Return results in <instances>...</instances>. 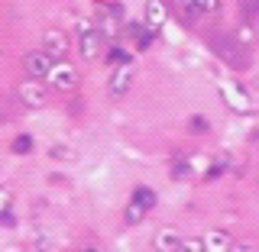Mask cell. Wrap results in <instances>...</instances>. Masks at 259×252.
Wrapping results in <instances>:
<instances>
[{
  "label": "cell",
  "instance_id": "cell-23",
  "mask_svg": "<svg viewBox=\"0 0 259 252\" xmlns=\"http://www.w3.org/2000/svg\"><path fill=\"white\" fill-rule=\"evenodd\" d=\"M191 129H194V133H204V129H207V123H204L201 117H194V120H191Z\"/></svg>",
  "mask_w": 259,
  "mask_h": 252
},
{
  "label": "cell",
  "instance_id": "cell-11",
  "mask_svg": "<svg viewBox=\"0 0 259 252\" xmlns=\"http://www.w3.org/2000/svg\"><path fill=\"white\" fill-rule=\"evenodd\" d=\"M117 16H120L117 10H101V13H97V29H101L104 39H117V32H120Z\"/></svg>",
  "mask_w": 259,
  "mask_h": 252
},
{
  "label": "cell",
  "instance_id": "cell-1",
  "mask_svg": "<svg viewBox=\"0 0 259 252\" xmlns=\"http://www.w3.org/2000/svg\"><path fill=\"white\" fill-rule=\"evenodd\" d=\"M214 52L221 55V59L230 65V68H237V71H243L249 65V55H246V48H243V42L240 39H233V36H214Z\"/></svg>",
  "mask_w": 259,
  "mask_h": 252
},
{
  "label": "cell",
  "instance_id": "cell-15",
  "mask_svg": "<svg viewBox=\"0 0 259 252\" xmlns=\"http://www.w3.org/2000/svg\"><path fill=\"white\" fill-rule=\"evenodd\" d=\"M49 159H55V162H75V159H78V152L71 149V145L59 142V145H52V149H49Z\"/></svg>",
  "mask_w": 259,
  "mask_h": 252
},
{
  "label": "cell",
  "instance_id": "cell-13",
  "mask_svg": "<svg viewBox=\"0 0 259 252\" xmlns=\"http://www.w3.org/2000/svg\"><path fill=\"white\" fill-rule=\"evenodd\" d=\"M126 32H133V36H136V45H140V48H149L152 45V32H156V29H149L146 23H130Z\"/></svg>",
  "mask_w": 259,
  "mask_h": 252
},
{
  "label": "cell",
  "instance_id": "cell-22",
  "mask_svg": "<svg viewBox=\"0 0 259 252\" xmlns=\"http://www.w3.org/2000/svg\"><path fill=\"white\" fill-rule=\"evenodd\" d=\"M172 175H175V178H188V175H191V165H188V162H185V159H182V162H175Z\"/></svg>",
  "mask_w": 259,
  "mask_h": 252
},
{
  "label": "cell",
  "instance_id": "cell-4",
  "mask_svg": "<svg viewBox=\"0 0 259 252\" xmlns=\"http://www.w3.org/2000/svg\"><path fill=\"white\" fill-rule=\"evenodd\" d=\"M221 94H224V100H227V107H230L233 113H253V97H249L246 91H243L240 84H221Z\"/></svg>",
  "mask_w": 259,
  "mask_h": 252
},
{
  "label": "cell",
  "instance_id": "cell-7",
  "mask_svg": "<svg viewBox=\"0 0 259 252\" xmlns=\"http://www.w3.org/2000/svg\"><path fill=\"white\" fill-rule=\"evenodd\" d=\"M42 48H46L49 55H52L55 62H59V59H65V55H68V48H71V39L65 36L62 29H49L46 36H42Z\"/></svg>",
  "mask_w": 259,
  "mask_h": 252
},
{
  "label": "cell",
  "instance_id": "cell-12",
  "mask_svg": "<svg viewBox=\"0 0 259 252\" xmlns=\"http://www.w3.org/2000/svg\"><path fill=\"white\" fill-rule=\"evenodd\" d=\"M156 249H162V252H182L185 249V239L178 236L175 230H159L156 233Z\"/></svg>",
  "mask_w": 259,
  "mask_h": 252
},
{
  "label": "cell",
  "instance_id": "cell-25",
  "mask_svg": "<svg viewBox=\"0 0 259 252\" xmlns=\"http://www.w3.org/2000/svg\"><path fill=\"white\" fill-rule=\"evenodd\" d=\"M175 4L182 7V10H191V7H194V0H175Z\"/></svg>",
  "mask_w": 259,
  "mask_h": 252
},
{
  "label": "cell",
  "instance_id": "cell-19",
  "mask_svg": "<svg viewBox=\"0 0 259 252\" xmlns=\"http://www.w3.org/2000/svg\"><path fill=\"white\" fill-rule=\"evenodd\" d=\"M10 207H13V194L7 191V188H0V217H4Z\"/></svg>",
  "mask_w": 259,
  "mask_h": 252
},
{
  "label": "cell",
  "instance_id": "cell-9",
  "mask_svg": "<svg viewBox=\"0 0 259 252\" xmlns=\"http://www.w3.org/2000/svg\"><path fill=\"white\" fill-rule=\"evenodd\" d=\"M201 242H204V252H230L233 249V239L224 230H207L201 236Z\"/></svg>",
  "mask_w": 259,
  "mask_h": 252
},
{
  "label": "cell",
  "instance_id": "cell-5",
  "mask_svg": "<svg viewBox=\"0 0 259 252\" xmlns=\"http://www.w3.org/2000/svg\"><path fill=\"white\" fill-rule=\"evenodd\" d=\"M20 100L26 104V107H46L49 100V87L39 84V78H29L20 84Z\"/></svg>",
  "mask_w": 259,
  "mask_h": 252
},
{
  "label": "cell",
  "instance_id": "cell-14",
  "mask_svg": "<svg viewBox=\"0 0 259 252\" xmlns=\"http://www.w3.org/2000/svg\"><path fill=\"white\" fill-rule=\"evenodd\" d=\"M133 200H136V204H140V207H146V210H152V207H156V191H152V188H146V184H140V188H136L133 191Z\"/></svg>",
  "mask_w": 259,
  "mask_h": 252
},
{
  "label": "cell",
  "instance_id": "cell-2",
  "mask_svg": "<svg viewBox=\"0 0 259 252\" xmlns=\"http://www.w3.org/2000/svg\"><path fill=\"white\" fill-rule=\"evenodd\" d=\"M78 52H81V59L84 62H94V59H101L104 55V36H101V29H94L88 20H78Z\"/></svg>",
  "mask_w": 259,
  "mask_h": 252
},
{
  "label": "cell",
  "instance_id": "cell-8",
  "mask_svg": "<svg viewBox=\"0 0 259 252\" xmlns=\"http://www.w3.org/2000/svg\"><path fill=\"white\" fill-rule=\"evenodd\" d=\"M143 20H146V26H149V29L165 26V20H168V7H165V0H146Z\"/></svg>",
  "mask_w": 259,
  "mask_h": 252
},
{
  "label": "cell",
  "instance_id": "cell-24",
  "mask_svg": "<svg viewBox=\"0 0 259 252\" xmlns=\"http://www.w3.org/2000/svg\"><path fill=\"white\" fill-rule=\"evenodd\" d=\"M0 223H4V226H13L16 220H13V214H10V210H7V214L4 217H0Z\"/></svg>",
  "mask_w": 259,
  "mask_h": 252
},
{
  "label": "cell",
  "instance_id": "cell-21",
  "mask_svg": "<svg viewBox=\"0 0 259 252\" xmlns=\"http://www.w3.org/2000/svg\"><path fill=\"white\" fill-rule=\"evenodd\" d=\"M130 55L123 52V48H110V65H126Z\"/></svg>",
  "mask_w": 259,
  "mask_h": 252
},
{
  "label": "cell",
  "instance_id": "cell-20",
  "mask_svg": "<svg viewBox=\"0 0 259 252\" xmlns=\"http://www.w3.org/2000/svg\"><path fill=\"white\" fill-rule=\"evenodd\" d=\"M221 4H224V0H194V7H198V10H221Z\"/></svg>",
  "mask_w": 259,
  "mask_h": 252
},
{
  "label": "cell",
  "instance_id": "cell-18",
  "mask_svg": "<svg viewBox=\"0 0 259 252\" xmlns=\"http://www.w3.org/2000/svg\"><path fill=\"white\" fill-rule=\"evenodd\" d=\"M227 168H230V156H217V159H214V165H210V172H207V178H217V175H224Z\"/></svg>",
  "mask_w": 259,
  "mask_h": 252
},
{
  "label": "cell",
  "instance_id": "cell-3",
  "mask_svg": "<svg viewBox=\"0 0 259 252\" xmlns=\"http://www.w3.org/2000/svg\"><path fill=\"white\" fill-rule=\"evenodd\" d=\"M49 84L55 87V91H75L78 87V71L71 62H55L52 71H49Z\"/></svg>",
  "mask_w": 259,
  "mask_h": 252
},
{
  "label": "cell",
  "instance_id": "cell-16",
  "mask_svg": "<svg viewBox=\"0 0 259 252\" xmlns=\"http://www.w3.org/2000/svg\"><path fill=\"white\" fill-rule=\"evenodd\" d=\"M146 214H149L146 207H140L136 200H130V204H126V210H123V220H126L130 226H136V223H143V217H146Z\"/></svg>",
  "mask_w": 259,
  "mask_h": 252
},
{
  "label": "cell",
  "instance_id": "cell-17",
  "mask_svg": "<svg viewBox=\"0 0 259 252\" xmlns=\"http://www.w3.org/2000/svg\"><path fill=\"white\" fill-rule=\"evenodd\" d=\"M10 149L16 152V156H29V152H32V136H16Z\"/></svg>",
  "mask_w": 259,
  "mask_h": 252
},
{
  "label": "cell",
  "instance_id": "cell-6",
  "mask_svg": "<svg viewBox=\"0 0 259 252\" xmlns=\"http://www.w3.org/2000/svg\"><path fill=\"white\" fill-rule=\"evenodd\" d=\"M23 65H26V75H29V78H49V71H52L55 59L42 48V52H29L26 59H23Z\"/></svg>",
  "mask_w": 259,
  "mask_h": 252
},
{
  "label": "cell",
  "instance_id": "cell-26",
  "mask_svg": "<svg viewBox=\"0 0 259 252\" xmlns=\"http://www.w3.org/2000/svg\"><path fill=\"white\" fill-rule=\"evenodd\" d=\"M246 7H249V10H253V7H259V0H246Z\"/></svg>",
  "mask_w": 259,
  "mask_h": 252
},
{
  "label": "cell",
  "instance_id": "cell-10",
  "mask_svg": "<svg viewBox=\"0 0 259 252\" xmlns=\"http://www.w3.org/2000/svg\"><path fill=\"white\" fill-rule=\"evenodd\" d=\"M130 84H133V68H130V65H117V71H113V78H110V94L123 97L130 91Z\"/></svg>",
  "mask_w": 259,
  "mask_h": 252
}]
</instances>
